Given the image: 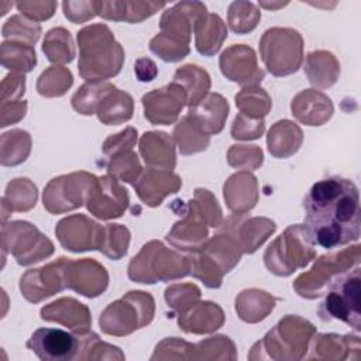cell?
<instances>
[{"label":"cell","mask_w":361,"mask_h":361,"mask_svg":"<svg viewBox=\"0 0 361 361\" xmlns=\"http://www.w3.org/2000/svg\"><path fill=\"white\" fill-rule=\"evenodd\" d=\"M87 1H79V3H73V1H63L62 7H63V14L66 18H69L73 24L78 23H83L86 20L93 18L97 11H96V1H92L90 6L87 8L86 7Z\"/></svg>","instance_id":"obj_53"},{"label":"cell","mask_w":361,"mask_h":361,"mask_svg":"<svg viewBox=\"0 0 361 361\" xmlns=\"http://www.w3.org/2000/svg\"><path fill=\"white\" fill-rule=\"evenodd\" d=\"M85 333H68L62 329L41 327L31 334L25 345L41 361L78 360L82 358Z\"/></svg>","instance_id":"obj_10"},{"label":"cell","mask_w":361,"mask_h":361,"mask_svg":"<svg viewBox=\"0 0 361 361\" xmlns=\"http://www.w3.org/2000/svg\"><path fill=\"white\" fill-rule=\"evenodd\" d=\"M173 137L182 155L204 151L210 141V137L202 133L186 116L176 124Z\"/></svg>","instance_id":"obj_38"},{"label":"cell","mask_w":361,"mask_h":361,"mask_svg":"<svg viewBox=\"0 0 361 361\" xmlns=\"http://www.w3.org/2000/svg\"><path fill=\"white\" fill-rule=\"evenodd\" d=\"M292 114L306 126H322L333 114L330 99L317 90L300 92L290 104Z\"/></svg>","instance_id":"obj_21"},{"label":"cell","mask_w":361,"mask_h":361,"mask_svg":"<svg viewBox=\"0 0 361 361\" xmlns=\"http://www.w3.org/2000/svg\"><path fill=\"white\" fill-rule=\"evenodd\" d=\"M221 73L238 85H257L265 73L257 65V56L252 48L240 44L231 45L220 56Z\"/></svg>","instance_id":"obj_16"},{"label":"cell","mask_w":361,"mask_h":361,"mask_svg":"<svg viewBox=\"0 0 361 361\" xmlns=\"http://www.w3.org/2000/svg\"><path fill=\"white\" fill-rule=\"evenodd\" d=\"M42 51L51 62H55V63L72 62L75 56V49H73V41L69 31H66L62 27L49 30L45 35Z\"/></svg>","instance_id":"obj_37"},{"label":"cell","mask_w":361,"mask_h":361,"mask_svg":"<svg viewBox=\"0 0 361 361\" xmlns=\"http://www.w3.org/2000/svg\"><path fill=\"white\" fill-rule=\"evenodd\" d=\"M1 243L20 265L38 262L54 252V244L28 221H10L1 227Z\"/></svg>","instance_id":"obj_8"},{"label":"cell","mask_w":361,"mask_h":361,"mask_svg":"<svg viewBox=\"0 0 361 361\" xmlns=\"http://www.w3.org/2000/svg\"><path fill=\"white\" fill-rule=\"evenodd\" d=\"M228 114V103L219 93H210L197 104L189 107L188 118L206 135L219 134Z\"/></svg>","instance_id":"obj_18"},{"label":"cell","mask_w":361,"mask_h":361,"mask_svg":"<svg viewBox=\"0 0 361 361\" xmlns=\"http://www.w3.org/2000/svg\"><path fill=\"white\" fill-rule=\"evenodd\" d=\"M333 63H337L333 54L326 51L310 52L306 58V65H305V71L307 73L309 82L313 86H317L322 89L330 87L331 85H334L340 73V68L326 69V66H330Z\"/></svg>","instance_id":"obj_32"},{"label":"cell","mask_w":361,"mask_h":361,"mask_svg":"<svg viewBox=\"0 0 361 361\" xmlns=\"http://www.w3.org/2000/svg\"><path fill=\"white\" fill-rule=\"evenodd\" d=\"M133 186L138 197L147 206L155 207L159 206L168 195L176 193L182 186V180L171 171L148 168Z\"/></svg>","instance_id":"obj_17"},{"label":"cell","mask_w":361,"mask_h":361,"mask_svg":"<svg viewBox=\"0 0 361 361\" xmlns=\"http://www.w3.org/2000/svg\"><path fill=\"white\" fill-rule=\"evenodd\" d=\"M96 113L99 120L106 126L124 123L133 116V97L128 93L114 89L102 100Z\"/></svg>","instance_id":"obj_30"},{"label":"cell","mask_w":361,"mask_h":361,"mask_svg":"<svg viewBox=\"0 0 361 361\" xmlns=\"http://www.w3.org/2000/svg\"><path fill=\"white\" fill-rule=\"evenodd\" d=\"M109 276L103 265L92 258L68 259L65 267L66 288L86 298H96L107 288Z\"/></svg>","instance_id":"obj_15"},{"label":"cell","mask_w":361,"mask_h":361,"mask_svg":"<svg viewBox=\"0 0 361 361\" xmlns=\"http://www.w3.org/2000/svg\"><path fill=\"white\" fill-rule=\"evenodd\" d=\"M235 104L241 114L250 118H262L271 109L272 103L264 89L250 86L235 94Z\"/></svg>","instance_id":"obj_40"},{"label":"cell","mask_w":361,"mask_h":361,"mask_svg":"<svg viewBox=\"0 0 361 361\" xmlns=\"http://www.w3.org/2000/svg\"><path fill=\"white\" fill-rule=\"evenodd\" d=\"M259 52L267 69L274 76H288L302 65L303 39L293 28L274 27L264 32Z\"/></svg>","instance_id":"obj_6"},{"label":"cell","mask_w":361,"mask_h":361,"mask_svg":"<svg viewBox=\"0 0 361 361\" xmlns=\"http://www.w3.org/2000/svg\"><path fill=\"white\" fill-rule=\"evenodd\" d=\"M276 226L272 220L257 217L250 219L241 224L240 238L237 240L241 248V252L252 254L257 248L275 231Z\"/></svg>","instance_id":"obj_34"},{"label":"cell","mask_w":361,"mask_h":361,"mask_svg":"<svg viewBox=\"0 0 361 361\" xmlns=\"http://www.w3.org/2000/svg\"><path fill=\"white\" fill-rule=\"evenodd\" d=\"M31 149V138L27 131L11 130L1 135V165L13 166L24 162Z\"/></svg>","instance_id":"obj_36"},{"label":"cell","mask_w":361,"mask_h":361,"mask_svg":"<svg viewBox=\"0 0 361 361\" xmlns=\"http://www.w3.org/2000/svg\"><path fill=\"white\" fill-rule=\"evenodd\" d=\"M116 86L107 82H89L78 89L72 97V107L85 116L97 111L102 100L114 90Z\"/></svg>","instance_id":"obj_33"},{"label":"cell","mask_w":361,"mask_h":361,"mask_svg":"<svg viewBox=\"0 0 361 361\" xmlns=\"http://www.w3.org/2000/svg\"><path fill=\"white\" fill-rule=\"evenodd\" d=\"M1 99L3 103L7 102L8 97H20L21 94H24V89H25V78L24 75L20 73H10L4 78L3 83H1Z\"/></svg>","instance_id":"obj_54"},{"label":"cell","mask_w":361,"mask_h":361,"mask_svg":"<svg viewBox=\"0 0 361 361\" xmlns=\"http://www.w3.org/2000/svg\"><path fill=\"white\" fill-rule=\"evenodd\" d=\"M202 252L209 255L212 261L216 259L217 267L223 274H227L235 264H238L241 257V248L238 247L237 238L234 235H216L202 248Z\"/></svg>","instance_id":"obj_31"},{"label":"cell","mask_w":361,"mask_h":361,"mask_svg":"<svg viewBox=\"0 0 361 361\" xmlns=\"http://www.w3.org/2000/svg\"><path fill=\"white\" fill-rule=\"evenodd\" d=\"M185 104L186 92L175 82L142 96L144 116L152 124L169 126L175 123Z\"/></svg>","instance_id":"obj_13"},{"label":"cell","mask_w":361,"mask_h":361,"mask_svg":"<svg viewBox=\"0 0 361 361\" xmlns=\"http://www.w3.org/2000/svg\"><path fill=\"white\" fill-rule=\"evenodd\" d=\"M322 320H341L360 331V267L343 271L329 282V292L319 307Z\"/></svg>","instance_id":"obj_4"},{"label":"cell","mask_w":361,"mask_h":361,"mask_svg":"<svg viewBox=\"0 0 361 361\" xmlns=\"http://www.w3.org/2000/svg\"><path fill=\"white\" fill-rule=\"evenodd\" d=\"M196 34V49L206 56L214 55L227 38V28L217 14L203 13L193 24Z\"/></svg>","instance_id":"obj_26"},{"label":"cell","mask_w":361,"mask_h":361,"mask_svg":"<svg viewBox=\"0 0 361 361\" xmlns=\"http://www.w3.org/2000/svg\"><path fill=\"white\" fill-rule=\"evenodd\" d=\"M154 299L148 292L131 290L110 303L102 313L99 323L106 334L127 336L152 322Z\"/></svg>","instance_id":"obj_5"},{"label":"cell","mask_w":361,"mask_h":361,"mask_svg":"<svg viewBox=\"0 0 361 361\" xmlns=\"http://www.w3.org/2000/svg\"><path fill=\"white\" fill-rule=\"evenodd\" d=\"M80 49L79 75L87 82L116 76L124 62V51L104 24H93L78 32Z\"/></svg>","instance_id":"obj_2"},{"label":"cell","mask_w":361,"mask_h":361,"mask_svg":"<svg viewBox=\"0 0 361 361\" xmlns=\"http://www.w3.org/2000/svg\"><path fill=\"white\" fill-rule=\"evenodd\" d=\"M39 314L42 320L65 324L73 333H85L92 324L89 309L72 298H62L44 306Z\"/></svg>","instance_id":"obj_19"},{"label":"cell","mask_w":361,"mask_h":361,"mask_svg":"<svg viewBox=\"0 0 361 361\" xmlns=\"http://www.w3.org/2000/svg\"><path fill=\"white\" fill-rule=\"evenodd\" d=\"M224 186L238 190L237 192H223L224 200L228 206V209L234 214H244L250 212L257 200H258V193H257V179L254 175L243 171L238 173H234L227 179Z\"/></svg>","instance_id":"obj_25"},{"label":"cell","mask_w":361,"mask_h":361,"mask_svg":"<svg viewBox=\"0 0 361 361\" xmlns=\"http://www.w3.org/2000/svg\"><path fill=\"white\" fill-rule=\"evenodd\" d=\"M303 207V231L312 245L331 250L360 238V193L350 179L333 176L316 182Z\"/></svg>","instance_id":"obj_1"},{"label":"cell","mask_w":361,"mask_h":361,"mask_svg":"<svg viewBox=\"0 0 361 361\" xmlns=\"http://www.w3.org/2000/svg\"><path fill=\"white\" fill-rule=\"evenodd\" d=\"M137 141V130L133 127H127L126 130L120 131L118 134L110 135L103 144V152L109 157H113L117 152L124 149H131Z\"/></svg>","instance_id":"obj_51"},{"label":"cell","mask_w":361,"mask_h":361,"mask_svg":"<svg viewBox=\"0 0 361 361\" xmlns=\"http://www.w3.org/2000/svg\"><path fill=\"white\" fill-rule=\"evenodd\" d=\"M190 204L196 209L200 217L210 227H219L221 223V210L217 204L216 197L206 189H196L195 199L190 200Z\"/></svg>","instance_id":"obj_46"},{"label":"cell","mask_w":361,"mask_h":361,"mask_svg":"<svg viewBox=\"0 0 361 361\" xmlns=\"http://www.w3.org/2000/svg\"><path fill=\"white\" fill-rule=\"evenodd\" d=\"M127 206V190L111 176L97 178L86 199L87 210L102 220L120 217Z\"/></svg>","instance_id":"obj_14"},{"label":"cell","mask_w":361,"mask_h":361,"mask_svg":"<svg viewBox=\"0 0 361 361\" xmlns=\"http://www.w3.org/2000/svg\"><path fill=\"white\" fill-rule=\"evenodd\" d=\"M134 72L140 82H151L158 75V68L149 58H140L135 62Z\"/></svg>","instance_id":"obj_55"},{"label":"cell","mask_w":361,"mask_h":361,"mask_svg":"<svg viewBox=\"0 0 361 361\" xmlns=\"http://www.w3.org/2000/svg\"><path fill=\"white\" fill-rule=\"evenodd\" d=\"M340 261L341 259H338V254L329 255V257L323 255L309 272L302 274L295 281L293 286L296 292L302 298H307V299L317 298L322 293V290L326 288V285H329L333 276L345 271V269L338 271L337 264Z\"/></svg>","instance_id":"obj_23"},{"label":"cell","mask_w":361,"mask_h":361,"mask_svg":"<svg viewBox=\"0 0 361 361\" xmlns=\"http://www.w3.org/2000/svg\"><path fill=\"white\" fill-rule=\"evenodd\" d=\"M189 268V258L168 250L159 241H149L131 259L128 278L140 283H155L183 278Z\"/></svg>","instance_id":"obj_3"},{"label":"cell","mask_w":361,"mask_h":361,"mask_svg":"<svg viewBox=\"0 0 361 361\" xmlns=\"http://www.w3.org/2000/svg\"><path fill=\"white\" fill-rule=\"evenodd\" d=\"M180 288V293L176 289V285L166 288L165 290V299L168 302V306L173 307L175 310H178L179 313L185 312L186 309H189L192 305H195V300H197L200 298V290L196 285H179Z\"/></svg>","instance_id":"obj_48"},{"label":"cell","mask_w":361,"mask_h":361,"mask_svg":"<svg viewBox=\"0 0 361 361\" xmlns=\"http://www.w3.org/2000/svg\"><path fill=\"white\" fill-rule=\"evenodd\" d=\"M275 298L258 289L243 290L235 299V310L241 320L257 323L264 320L275 306Z\"/></svg>","instance_id":"obj_28"},{"label":"cell","mask_w":361,"mask_h":361,"mask_svg":"<svg viewBox=\"0 0 361 361\" xmlns=\"http://www.w3.org/2000/svg\"><path fill=\"white\" fill-rule=\"evenodd\" d=\"M3 37L10 39H20L27 41L28 45H34L41 34V27L37 23L28 21L21 16H13L7 20L3 25Z\"/></svg>","instance_id":"obj_45"},{"label":"cell","mask_w":361,"mask_h":361,"mask_svg":"<svg viewBox=\"0 0 361 361\" xmlns=\"http://www.w3.org/2000/svg\"><path fill=\"white\" fill-rule=\"evenodd\" d=\"M73 82L71 71L61 66H51L41 73L37 83V90L41 96L55 97L62 96Z\"/></svg>","instance_id":"obj_41"},{"label":"cell","mask_w":361,"mask_h":361,"mask_svg":"<svg viewBox=\"0 0 361 361\" xmlns=\"http://www.w3.org/2000/svg\"><path fill=\"white\" fill-rule=\"evenodd\" d=\"M69 258L61 257L42 268L27 271L20 279L21 295L32 303L41 302L66 288L65 267Z\"/></svg>","instance_id":"obj_12"},{"label":"cell","mask_w":361,"mask_h":361,"mask_svg":"<svg viewBox=\"0 0 361 361\" xmlns=\"http://www.w3.org/2000/svg\"><path fill=\"white\" fill-rule=\"evenodd\" d=\"M316 257V251L307 241L303 226L295 224L285 230L265 251L264 261L269 272L288 276L298 268L306 267L312 258Z\"/></svg>","instance_id":"obj_7"},{"label":"cell","mask_w":361,"mask_h":361,"mask_svg":"<svg viewBox=\"0 0 361 361\" xmlns=\"http://www.w3.org/2000/svg\"><path fill=\"white\" fill-rule=\"evenodd\" d=\"M262 151L257 145H233L228 151V164L234 168L255 169L262 164Z\"/></svg>","instance_id":"obj_47"},{"label":"cell","mask_w":361,"mask_h":361,"mask_svg":"<svg viewBox=\"0 0 361 361\" xmlns=\"http://www.w3.org/2000/svg\"><path fill=\"white\" fill-rule=\"evenodd\" d=\"M189 210V216H186L182 221L175 223L172 230L166 234V240L175 247H179V250L197 251L206 244L207 228L204 226V220L190 204V202Z\"/></svg>","instance_id":"obj_22"},{"label":"cell","mask_w":361,"mask_h":361,"mask_svg":"<svg viewBox=\"0 0 361 361\" xmlns=\"http://www.w3.org/2000/svg\"><path fill=\"white\" fill-rule=\"evenodd\" d=\"M140 154L152 169L172 171L176 165L173 142L164 131L145 133L140 141Z\"/></svg>","instance_id":"obj_20"},{"label":"cell","mask_w":361,"mask_h":361,"mask_svg":"<svg viewBox=\"0 0 361 361\" xmlns=\"http://www.w3.org/2000/svg\"><path fill=\"white\" fill-rule=\"evenodd\" d=\"M37 63L35 51L28 44L3 42L1 44V65L17 72H30Z\"/></svg>","instance_id":"obj_39"},{"label":"cell","mask_w":361,"mask_h":361,"mask_svg":"<svg viewBox=\"0 0 361 361\" xmlns=\"http://www.w3.org/2000/svg\"><path fill=\"white\" fill-rule=\"evenodd\" d=\"M37 188L28 178H16L3 196V206H8L10 212H27L35 206Z\"/></svg>","instance_id":"obj_35"},{"label":"cell","mask_w":361,"mask_h":361,"mask_svg":"<svg viewBox=\"0 0 361 361\" xmlns=\"http://www.w3.org/2000/svg\"><path fill=\"white\" fill-rule=\"evenodd\" d=\"M97 178L87 172H75L52 179L44 189V207L54 214L75 210L86 203Z\"/></svg>","instance_id":"obj_9"},{"label":"cell","mask_w":361,"mask_h":361,"mask_svg":"<svg viewBox=\"0 0 361 361\" xmlns=\"http://www.w3.org/2000/svg\"><path fill=\"white\" fill-rule=\"evenodd\" d=\"M55 234L62 247L68 251H100L104 243L106 227H102L83 214H75L62 219L55 228Z\"/></svg>","instance_id":"obj_11"},{"label":"cell","mask_w":361,"mask_h":361,"mask_svg":"<svg viewBox=\"0 0 361 361\" xmlns=\"http://www.w3.org/2000/svg\"><path fill=\"white\" fill-rule=\"evenodd\" d=\"M107 171L110 175H113V178L134 185L141 173V165L137 154L133 152V149H124L111 157Z\"/></svg>","instance_id":"obj_42"},{"label":"cell","mask_w":361,"mask_h":361,"mask_svg":"<svg viewBox=\"0 0 361 361\" xmlns=\"http://www.w3.org/2000/svg\"><path fill=\"white\" fill-rule=\"evenodd\" d=\"M173 82L185 89L186 104L189 107L197 104L210 89L209 73L196 65H185L179 68L173 75Z\"/></svg>","instance_id":"obj_29"},{"label":"cell","mask_w":361,"mask_h":361,"mask_svg":"<svg viewBox=\"0 0 361 361\" xmlns=\"http://www.w3.org/2000/svg\"><path fill=\"white\" fill-rule=\"evenodd\" d=\"M130 231L121 224H107L104 243L100 251L111 259H120L127 254Z\"/></svg>","instance_id":"obj_44"},{"label":"cell","mask_w":361,"mask_h":361,"mask_svg":"<svg viewBox=\"0 0 361 361\" xmlns=\"http://www.w3.org/2000/svg\"><path fill=\"white\" fill-rule=\"evenodd\" d=\"M302 138V130L295 123L281 120L275 123L268 133V151L275 158H288L299 149Z\"/></svg>","instance_id":"obj_27"},{"label":"cell","mask_w":361,"mask_h":361,"mask_svg":"<svg viewBox=\"0 0 361 361\" xmlns=\"http://www.w3.org/2000/svg\"><path fill=\"white\" fill-rule=\"evenodd\" d=\"M224 322L220 306L213 302H200L179 313L178 324L186 333H210L217 330Z\"/></svg>","instance_id":"obj_24"},{"label":"cell","mask_w":361,"mask_h":361,"mask_svg":"<svg viewBox=\"0 0 361 361\" xmlns=\"http://www.w3.org/2000/svg\"><path fill=\"white\" fill-rule=\"evenodd\" d=\"M149 49L157 54L161 59L166 62H176L183 59L189 54V47L179 45L173 41H169L164 35L158 34L155 35L149 42Z\"/></svg>","instance_id":"obj_49"},{"label":"cell","mask_w":361,"mask_h":361,"mask_svg":"<svg viewBox=\"0 0 361 361\" xmlns=\"http://www.w3.org/2000/svg\"><path fill=\"white\" fill-rule=\"evenodd\" d=\"M265 124L262 118H250L241 113L234 118L231 137L235 140H255L262 135Z\"/></svg>","instance_id":"obj_50"},{"label":"cell","mask_w":361,"mask_h":361,"mask_svg":"<svg viewBox=\"0 0 361 361\" xmlns=\"http://www.w3.org/2000/svg\"><path fill=\"white\" fill-rule=\"evenodd\" d=\"M18 11H21L28 18L41 21L52 17L56 3L54 1H20L16 4Z\"/></svg>","instance_id":"obj_52"},{"label":"cell","mask_w":361,"mask_h":361,"mask_svg":"<svg viewBox=\"0 0 361 361\" xmlns=\"http://www.w3.org/2000/svg\"><path fill=\"white\" fill-rule=\"evenodd\" d=\"M261 18V13L250 1H234L228 8L230 28L237 34L252 31Z\"/></svg>","instance_id":"obj_43"}]
</instances>
